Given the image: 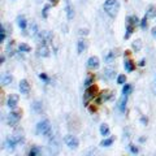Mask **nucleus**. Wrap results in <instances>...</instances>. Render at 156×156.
<instances>
[{
  "instance_id": "7",
  "label": "nucleus",
  "mask_w": 156,
  "mask_h": 156,
  "mask_svg": "<svg viewBox=\"0 0 156 156\" xmlns=\"http://www.w3.org/2000/svg\"><path fill=\"white\" fill-rule=\"evenodd\" d=\"M12 138L16 140L17 143L23 142V130L22 129H16L13 131V134H12Z\"/></svg>"
},
{
  "instance_id": "1",
  "label": "nucleus",
  "mask_w": 156,
  "mask_h": 156,
  "mask_svg": "<svg viewBox=\"0 0 156 156\" xmlns=\"http://www.w3.org/2000/svg\"><path fill=\"white\" fill-rule=\"evenodd\" d=\"M103 8H104L105 13L108 14L109 17L115 18L117 16V13H119V11H120V3L117 2V0H105Z\"/></svg>"
},
{
  "instance_id": "43",
  "label": "nucleus",
  "mask_w": 156,
  "mask_h": 156,
  "mask_svg": "<svg viewBox=\"0 0 156 156\" xmlns=\"http://www.w3.org/2000/svg\"><path fill=\"white\" fill-rule=\"evenodd\" d=\"M51 2H53V4H56V3H57V0H51Z\"/></svg>"
},
{
  "instance_id": "23",
  "label": "nucleus",
  "mask_w": 156,
  "mask_h": 156,
  "mask_svg": "<svg viewBox=\"0 0 156 156\" xmlns=\"http://www.w3.org/2000/svg\"><path fill=\"white\" fill-rule=\"evenodd\" d=\"M33 109L35 111V112H42L43 109V105H42V101H39V100H35L33 103Z\"/></svg>"
},
{
  "instance_id": "30",
  "label": "nucleus",
  "mask_w": 156,
  "mask_h": 156,
  "mask_svg": "<svg viewBox=\"0 0 156 156\" xmlns=\"http://www.w3.org/2000/svg\"><path fill=\"white\" fill-rule=\"evenodd\" d=\"M125 82H126V77H125V74H120L119 77H117V83L124 85Z\"/></svg>"
},
{
  "instance_id": "4",
  "label": "nucleus",
  "mask_w": 156,
  "mask_h": 156,
  "mask_svg": "<svg viewBox=\"0 0 156 156\" xmlns=\"http://www.w3.org/2000/svg\"><path fill=\"white\" fill-rule=\"evenodd\" d=\"M65 144H66L69 148L76 150V148L78 147V144H80V140H78V138H77L76 135L69 134V135L65 136Z\"/></svg>"
},
{
  "instance_id": "31",
  "label": "nucleus",
  "mask_w": 156,
  "mask_h": 156,
  "mask_svg": "<svg viewBox=\"0 0 156 156\" xmlns=\"http://www.w3.org/2000/svg\"><path fill=\"white\" fill-rule=\"evenodd\" d=\"M113 58H115V52H113V51H111L108 55L105 56V61H107V62H111L112 60H113Z\"/></svg>"
},
{
  "instance_id": "40",
  "label": "nucleus",
  "mask_w": 156,
  "mask_h": 156,
  "mask_svg": "<svg viewBox=\"0 0 156 156\" xmlns=\"http://www.w3.org/2000/svg\"><path fill=\"white\" fill-rule=\"evenodd\" d=\"M144 140H146V138H144V136H140V138H139V142H140V143H143Z\"/></svg>"
},
{
  "instance_id": "17",
  "label": "nucleus",
  "mask_w": 156,
  "mask_h": 156,
  "mask_svg": "<svg viewBox=\"0 0 156 156\" xmlns=\"http://www.w3.org/2000/svg\"><path fill=\"white\" fill-rule=\"evenodd\" d=\"M65 11H66L68 20H73V17H74V12H73V8H72V5L69 4V2L66 3V8H65Z\"/></svg>"
},
{
  "instance_id": "3",
  "label": "nucleus",
  "mask_w": 156,
  "mask_h": 156,
  "mask_svg": "<svg viewBox=\"0 0 156 156\" xmlns=\"http://www.w3.org/2000/svg\"><path fill=\"white\" fill-rule=\"evenodd\" d=\"M96 92H98L96 86L92 85L90 87H87L86 91H85V94H83V104L85 105H87V103H89L90 100H92L96 96Z\"/></svg>"
},
{
  "instance_id": "38",
  "label": "nucleus",
  "mask_w": 156,
  "mask_h": 156,
  "mask_svg": "<svg viewBox=\"0 0 156 156\" xmlns=\"http://www.w3.org/2000/svg\"><path fill=\"white\" fill-rule=\"evenodd\" d=\"M140 122H142L143 125H147V122H148V120L146 119V117H140Z\"/></svg>"
},
{
  "instance_id": "26",
  "label": "nucleus",
  "mask_w": 156,
  "mask_h": 156,
  "mask_svg": "<svg viewBox=\"0 0 156 156\" xmlns=\"http://www.w3.org/2000/svg\"><path fill=\"white\" fill-rule=\"evenodd\" d=\"M92 85H94V76L90 74V76L85 80V86H86V87H90V86H92Z\"/></svg>"
},
{
  "instance_id": "25",
  "label": "nucleus",
  "mask_w": 156,
  "mask_h": 156,
  "mask_svg": "<svg viewBox=\"0 0 156 156\" xmlns=\"http://www.w3.org/2000/svg\"><path fill=\"white\" fill-rule=\"evenodd\" d=\"M140 21H139V18L136 17V16H129L128 17V23H130V25H136V23H139Z\"/></svg>"
},
{
  "instance_id": "9",
  "label": "nucleus",
  "mask_w": 156,
  "mask_h": 156,
  "mask_svg": "<svg viewBox=\"0 0 156 156\" xmlns=\"http://www.w3.org/2000/svg\"><path fill=\"white\" fill-rule=\"evenodd\" d=\"M20 91H21V94H23V95L29 94V91H30V85H29V82L26 80H22L20 82Z\"/></svg>"
},
{
  "instance_id": "5",
  "label": "nucleus",
  "mask_w": 156,
  "mask_h": 156,
  "mask_svg": "<svg viewBox=\"0 0 156 156\" xmlns=\"http://www.w3.org/2000/svg\"><path fill=\"white\" fill-rule=\"evenodd\" d=\"M20 119H21V111L11 112V113L8 115V124L11 126H14L20 121Z\"/></svg>"
},
{
  "instance_id": "41",
  "label": "nucleus",
  "mask_w": 156,
  "mask_h": 156,
  "mask_svg": "<svg viewBox=\"0 0 156 156\" xmlns=\"http://www.w3.org/2000/svg\"><path fill=\"white\" fill-rule=\"evenodd\" d=\"M152 35H154V37H156V27H155V29H152Z\"/></svg>"
},
{
  "instance_id": "13",
  "label": "nucleus",
  "mask_w": 156,
  "mask_h": 156,
  "mask_svg": "<svg viewBox=\"0 0 156 156\" xmlns=\"http://www.w3.org/2000/svg\"><path fill=\"white\" fill-rule=\"evenodd\" d=\"M86 47H87V42L85 41V39H80L78 41V47H77V50H78V53H83V51L86 50Z\"/></svg>"
},
{
  "instance_id": "14",
  "label": "nucleus",
  "mask_w": 156,
  "mask_h": 156,
  "mask_svg": "<svg viewBox=\"0 0 156 156\" xmlns=\"http://www.w3.org/2000/svg\"><path fill=\"white\" fill-rule=\"evenodd\" d=\"M146 17L147 18H155L156 17V8L154 5H150L148 9L146 11Z\"/></svg>"
},
{
  "instance_id": "32",
  "label": "nucleus",
  "mask_w": 156,
  "mask_h": 156,
  "mask_svg": "<svg viewBox=\"0 0 156 156\" xmlns=\"http://www.w3.org/2000/svg\"><path fill=\"white\" fill-rule=\"evenodd\" d=\"M140 27H142V30H146V27H147V17H143L140 20Z\"/></svg>"
},
{
  "instance_id": "12",
  "label": "nucleus",
  "mask_w": 156,
  "mask_h": 156,
  "mask_svg": "<svg viewBox=\"0 0 156 156\" xmlns=\"http://www.w3.org/2000/svg\"><path fill=\"white\" fill-rule=\"evenodd\" d=\"M126 101H128V95H126V94H122V96H121V98H120V100H119V104H117V107H119V109H120L121 112H125Z\"/></svg>"
},
{
  "instance_id": "21",
  "label": "nucleus",
  "mask_w": 156,
  "mask_h": 156,
  "mask_svg": "<svg viewBox=\"0 0 156 156\" xmlns=\"http://www.w3.org/2000/svg\"><path fill=\"white\" fill-rule=\"evenodd\" d=\"M113 140H115L113 136H111V138H107V139H103L100 142V146H101V147H109V146H112V143H113Z\"/></svg>"
},
{
  "instance_id": "8",
  "label": "nucleus",
  "mask_w": 156,
  "mask_h": 156,
  "mask_svg": "<svg viewBox=\"0 0 156 156\" xmlns=\"http://www.w3.org/2000/svg\"><path fill=\"white\" fill-rule=\"evenodd\" d=\"M87 66H89L90 69H98V68H99V58L96 56H91L89 60H87Z\"/></svg>"
},
{
  "instance_id": "2",
  "label": "nucleus",
  "mask_w": 156,
  "mask_h": 156,
  "mask_svg": "<svg viewBox=\"0 0 156 156\" xmlns=\"http://www.w3.org/2000/svg\"><path fill=\"white\" fill-rule=\"evenodd\" d=\"M37 131L39 134L51 136V124H50V121H48V120L41 121V122L37 125Z\"/></svg>"
},
{
  "instance_id": "22",
  "label": "nucleus",
  "mask_w": 156,
  "mask_h": 156,
  "mask_svg": "<svg viewBox=\"0 0 156 156\" xmlns=\"http://www.w3.org/2000/svg\"><path fill=\"white\" fill-rule=\"evenodd\" d=\"M100 134L103 135V136L109 135V128H108V125H107V124L100 125Z\"/></svg>"
},
{
  "instance_id": "28",
  "label": "nucleus",
  "mask_w": 156,
  "mask_h": 156,
  "mask_svg": "<svg viewBox=\"0 0 156 156\" xmlns=\"http://www.w3.org/2000/svg\"><path fill=\"white\" fill-rule=\"evenodd\" d=\"M131 91H133V86H131V85H125V86L122 87V94L129 95Z\"/></svg>"
},
{
  "instance_id": "16",
  "label": "nucleus",
  "mask_w": 156,
  "mask_h": 156,
  "mask_svg": "<svg viewBox=\"0 0 156 156\" xmlns=\"http://www.w3.org/2000/svg\"><path fill=\"white\" fill-rule=\"evenodd\" d=\"M17 23H18V26L21 27V30H25L26 26H27L26 18L23 17V16H18V17H17Z\"/></svg>"
},
{
  "instance_id": "29",
  "label": "nucleus",
  "mask_w": 156,
  "mask_h": 156,
  "mask_svg": "<svg viewBox=\"0 0 156 156\" xmlns=\"http://www.w3.org/2000/svg\"><path fill=\"white\" fill-rule=\"evenodd\" d=\"M18 50L21 51V52H30V46H27V44H25V43H22V44H20V47H18Z\"/></svg>"
},
{
  "instance_id": "10",
  "label": "nucleus",
  "mask_w": 156,
  "mask_h": 156,
  "mask_svg": "<svg viewBox=\"0 0 156 156\" xmlns=\"http://www.w3.org/2000/svg\"><path fill=\"white\" fill-rule=\"evenodd\" d=\"M115 74H116V70H115V68H112V66H107L103 72V77L105 80H112V78L115 77Z\"/></svg>"
},
{
  "instance_id": "34",
  "label": "nucleus",
  "mask_w": 156,
  "mask_h": 156,
  "mask_svg": "<svg viewBox=\"0 0 156 156\" xmlns=\"http://www.w3.org/2000/svg\"><path fill=\"white\" fill-rule=\"evenodd\" d=\"M39 151H41V150H39L38 147H34V148H31V150H30V152H29V155H30V156H35V155H38V154H39Z\"/></svg>"
},
{
  "instance_id": "6",
  "label": "nucleus",
  "mask_w": 156,
  "mask_h": 156,
  "mask_svg": "<svg viewBox=\"0 0 156 156\" xmlns=\"http://www.w3.org/2000/svg\"><path fill=\"white\" fill-rule=\"evenodd\" d=\"M17 104H18V95L11 94V95L8 96V99H7V105L9 107V108L14 109L17 107Z\"/></svg>"
},
{
  "instance_id": "18",
  "label": "nucleus",
  "mask_w": 156,
  "mask_h": 156,
  "mask_svg": "<svg viewBox=\"0 0 156 156\" xmlns=\"http://www.w3.org/2000/svg\"><path fill=\"white\" fill-rule=\"evenodd\" d=\"M131 47H133V50H134L135 52H139L140 50H142V41H140V39H136V41L133 42Z\"/></svg>"
},
{
  "instance_id": "27",
  "label": "nucleus",
  "mask_w": 156,
  "mask_h": 156,
  "mask_svg": "<svg viewBox=\"0 0 156 156\" xmlns=\"http://www.w3.org/2000/svg\"><path fill=\"white\" fill-rule=\"evenodd\" d=\"M50 9H51L50 4L44 5V8H43V11H42V17H43V18H47V17H48V12H50Z\"/></svg>"
},
{
  "instance_id": "36",
  "label": "nucleus",
  "mask_w": 156,
  "mask_h": 156,
  "mask_svg": "<svg viewBox=\"0 0 156 156\" xmlns=\"http://www.w3.org/2000/svg\"><path fill=\"white\" fill-rule=\"evenodd\" d=\"M129 148H130V152H131V154H138V148H136L135 146L130 144V146H129Z\"/></svg>"
},
{
  "instance_id": "24",
  "label": "nucleus",
  "mask_w": 156,
  "mask_h": 156,
  "mask_svg": "<svg viewBox=\"0 0 156 156\" xmlns=\"http://www.w3.org/2000/svg\"><path fill=\"white\" fill-rule=\"evenodd\" d=\"M134 31V25H130V23H128V26H126V34H125V39H129L130 35L133 34Z\"/></svg>"
},
{
  "instance_id": "42",
  "label": "nucleus",
  "mask_w": 156,
  "mask_h": 156,
  "mask_svg": "<svg viewBox=\"0 0 156 156\" xmlns=\"http://www.w3.org/2000/svg\"><path fill=\"white\" fill-rule=\"evenodd\" d=\"M4 60H5V57H4V56H2V60H0L2 62H0V64H3V62H4Z\"/></svg>"
},
{
  "instance_id": "33",
  "label": "nucleus",
  "mask_w": 156,
  "mask_h": 156,
  "mask_svg": "<svg viewBox=\"0 0 156 156\" xmlns=\"http://www.w3.org/2000/svg\"><path fill=\"white\" fill-rule=\"evenodd\" d=\"M30 34H31L33 37H34V35H37V34H38V27H37L35 23H33V25H31V27H30Z\"/></svg>"
},
{
  "instance_id": "11",
  "label": "nucleus",
  "mask_w": 156,
  "mask_h": 156,
  "mask_svg": "<svg viewBox=\"0 0 156 156\" xmlns=\"http://www.w3.org/2000/svg\"><path fill=\"white\" fill-rule=\"evenodd\" d=\"M38 56L39 57H48V56H50V50H48V47L44 46V44L39 46V48H38Z\"/></svg>"
},
{
  "instance_id": "39",
  "label": "nucleus",
  "mask_w": 156,
  "mask_h": 156,
  "mask_svg": "<svg viewBox=\"0 0 156 156\" xmlns=\"http://www.w3.org/2000/svg\"><path fill=\"white\" fill-rule=\"evenodd\" d=\"M144 64H146V60H144V58H143V60H140V61H139V65H140V66H144Z\"/></svg>"
},
{
  "instance_id": "35",
  "label": "nucleus",
  "mask_w": 156,
  "mask_h": 156,
  "mask_svg": "<svg viewBox=\"0 0 156 156\" xmlns=\"http://www.w3.org/2000/svg\"><path fill=\"white\" fill-rule=\"evenodd\" d=\"M39 78L44 81L46 83H48V82H50V78H48V76H47V74H44V73H41V74H39Z\"/></svg>"
},
{
  "instance_id": "19",
  "label": "nucleus",
  "mask_w": 156,
  "mask_h": 156,
  "mask_svg": "<svg viewBox=\"0 0 156 156\" xmlns=\"http://www.w3.org/2000/svg\"><path fill=\"white\" fill-rule=\"evenodd\" d=\"M125 69H126V72H133L134 70V68H135V65H134V62L133 61H131V60H129V58H128V60H125Z\"/></svg>"
},
{
  "instance_id": "20",
  "label": "nucleus",
  "mask_w": 156,
  "mask_h": 156,
  "mask_svg": "<svg viewBox=\"0 0 156 156\" xmlns=\"http://www.w3.org/2000/svg\"><path fill=\"white\" fill-rule=\"evenodd\" d=\"M12 81H13V77H12L11 74H8V73H5V74L3 76V78H2V82H3V85H4V86L9 85Z\"/></svg>"
},
{
  "instance_id": "15",
  "label": "nucleus",
  "mask_w": 156,
  "mask_h": 156,
  "mask_svg": "<svg viewBox=\"0 0 156 156\" xmlns=\"http://www.w3.org/2000/svg\"><path fill=\"white\" fill-rule=\"evenodd\" d=\"M16 144H17V142L12 138V136H11V138H7V140H5V148L7 150H11V151L14 150V146H16Z\"/></svg>"
},
{
  "instance_id": "37",
  "label": "nucleus",
  "mask_w": 156,
  "mask_h": 156,
  "mask_svg": "<svg viewBox=\"0 0 156 156\" xmlns=\"http://www.w3.org/2000/svg\"><path fill=\"white\" fill-rule=\"evenodd\" d=\"M78 34H80V35H87V34H89V30H87V29H80Z\"/></svg>"
}]
</instances>
